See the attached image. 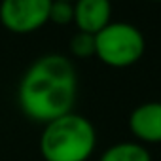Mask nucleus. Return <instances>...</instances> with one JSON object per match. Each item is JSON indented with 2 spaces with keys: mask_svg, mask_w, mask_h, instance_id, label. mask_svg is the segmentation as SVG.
Wrapping results in <instances>:
<instances>
[{
  "mask_svg": "<svg viewBox=\"0 0 161 161\" xmlns=\"http://www.w3.org/2000/svg\"><path fill=\"white\" fill-rule=\"evenodd\" d=\"M78 99V74L72 61L59 53L36 59L23 74L17 87L21 112L38 123H49L74 112Z\"/></svg>",
  "mask_w": 161,
  "mask_h": 161,
  "instance_id": "1",
  "label": "nucleus"
},
{
  "mask_svg": "<svg viewBox=\"0 0 161 161\" xmlns=\"http://www.w3.org/2000/svg\"><path fill=\"white\" fill-rule=\"evenodd\" d=\"M38 148L44 161H89L97 150V129L86 116L68 112L44 125Z\"/></svg>",
  "mask_w": 161,
  "mask_h": 161,
  "instance_id": "2",
  "label": "nucleus"
},
{
  "mask_svg": "<svg viewBox=\"0 0 161 161\" xmlns=\"http://www.w3.org/2000/svg\"><path fill=\"white\" fill-rule=\"evenodd\" d=\"M146 42L131 23H108L95 34V55L112 68H127L140 61Z\"/></svg>",
  "mask_w": 161,
  "mask_h": 161,
  "instance_id": "3",
  "label": "nucleus"
},
{
  "mask_svg": "<svg viewBox=\"0 0 161 161\" xmlns=\"http://www.w3.org/2000/svg\"><path fill=\"white\" fill-rule=\"evenodd\" d=\"M51 0H2L0 21L15 34H29L49 21Z\"/></svg>",
  "mask_w": 161,
  "mask_h": 161,
  "instance_id": "4",
  "label": "nucleus"
},
{
  "mask_svg": "<svg viewBox=\"0 0 161 161\" xmlns=\"http://www.w3.org/2000/svg\"><path fill=\"white\" fill-rule=\"evenodd\" d=\"M129 131L140 144H161V103L138 104L129 116Z\"/></svg>",
  "mask_w": 161,
  "mask_h": 161,
  "instance_id": "5",
  "label": "nucleus"
},
{
  "mask_svg": "<svg viewBox=\"0 0 161 161\" xmlns=\"http://www.w3.org/2000/svg\"><path fill=\"white\" fill-rule=\"evenodd\" d=\"M112 17L110 0H76L74 2V23L78 31L97 34Z\"/></svg>",
  "mask_w": 161,
  "mask_h": 161,
  "instance_id": "6",
  "label": "nucleus"
},
{
  "mask_svg": "<svg viewBox=\"0 0 161 161\" xmlns=\"http://www.w3.org/2000/svg\"><path fill=\"white\" fill-rule=\"evenodd\" d=\"M99 161H152V153L144 144L136 140H125L106 148L99 155Z\"/></svg>",
  "mask_w": 161,
  "mask_h": 161,
  "instance_id": "7",
  "label": "nucleus"
},
{
  "mask_svg": "<svg viewBox=\"0 0 161 161\" xmlns=\"http://www.w3.org/2000/svg\"><path fill=\"white\" fill-rule=\"evenodd\" d=\"M70 53L78 59H87L95 55V34L78 31L70 40Z\"/></svg>",
  "mask_w": 161,
  "mask_h": 161,
  "instance_id": "8",
  "label": "nucleus"
},
{
  "mask_svg": "<svg viewBox=\"0 0 161 161\" xmlns=\"http://www.w3.org/2000/svg\"><path fill=\"white\" fill-rule=\"evenodd\" d=\"M49 21L55 23V25L74 23V4L72 2H63V0H51Z\"/></svg>",
  "mask_w": 161,
  "mask_h": 161,
  "instance_id": "9",
  "label": "nucleus"
},
{
  "mask_svg": "<svg viewBox=\"0 0 161 161\" xmlns=\"http://www.w3.org/2000/svg\"><path fill=\"white\" fill-rule=\"evenodd\" d=\"M63 2H72V4H74V2H76V0H63Z\"/></svg>",
  "mask_w": 161,
  "mask_h": 161,
  "instance_id": "10",
  "label": "nucleus"
},
{
  "mask_svg": "<svg viewBox=\"0 0 161 161\" xmlns=\"http://www.w3.org/2000/svg\"><path fill=\"white\" fill-rule=\"evenodd\" d=\"M155 2H161V0H155Z\"/></svg>",
  "mask_w": 161,
  "mask_h": 161,
  "instance_id": "11",
  "label": "nucleus"
}]
</instances>
